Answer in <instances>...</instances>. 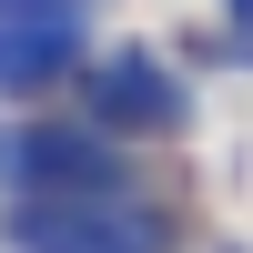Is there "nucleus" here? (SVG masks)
Returning a JSON list of instances; mask_svg holds the SVG:
<instances>
[{
	"label": "nucleus",
	"instance_id": "obj_3",
	"mask_svg": "<svg viewBox=\"0 0 253 253\" xmlns=\"http://www.w3.org/2000/svg\"><path fill=\"white\" fill-rule=\"evenodd\" d=\"M91 112L112 122V132H182V122H193V91H182L152 51H112L91 71Z\"/></svg>",
	"mask_w": 253,
	"mask_h": 253
},
{
	"label": "nucleus",
	"instance_id": "obj_2",
	"mask_svg": "<svg viewBox=\"0 0 253 253\" xmlns=\"http://www.w3.org/2000/svg\"><path fill=\"white\" fill-rule=\"evenodd\" d=\"M20 253H162V223L142 203H10Z\"/></svg>",
	"mask_w": 253,
	"mask_h": 253
},
{
	"label": "nucleus",
	"instance_id": "obj_6",
	"mask_svg": "<svg viewBox=\"0 0 253 253\" xmlns=\"http://www.w3.org/2000/svg\"><path fill=\"white\" fill-rule=\"evenodd\" d=\"M223 10H233V20H243V31H253V0H223Z\"/></svg>",
	"mask_w": 253,
	"mask_h": 253
},
{
	"label": "nucleus",
	"instance_id": "obj_1",
	"mask_svg": "<svg viewBox=\"0 0 253 253\" xmlns=\"http://www.w3.org/2000/svg\"><path fill=\"white\" fill-rule=\"evenodd\" d=\"M0 193L10 203H112L122 162L81 122H10L0 132Z\"/></svg>",
	"mask_w": 253,
	"mask_h": 253
},
{
	"label": "nucleus",
	"instance_id": "obj_4",
	"mask_svg": "<svg viewBox=\"0 0 253 253\" xmlns=\"http://www.w3.org/2000/svg\"><path fill=\"white\" fill-rule=\"evenodd\" d=\"M81 61V20H0V91H51Z\"/></svg>",
	"mask_w": 253,
	"mask_h": 253
},
{
	"label": "nucleus",
	"instance_id": "obj_5",
	"mask_svg": "<svg viewBox=\"0 0 253 253\" xmlns=\"http://www.w3.org/2000/svg\"><path fill=\"white\" fill-rule=\"evenodd\" d=\"M0 20H81V0H0Z\"/></svg>",
	"mask_w": 253,
	"mask_h": 253
}]
</instances>
